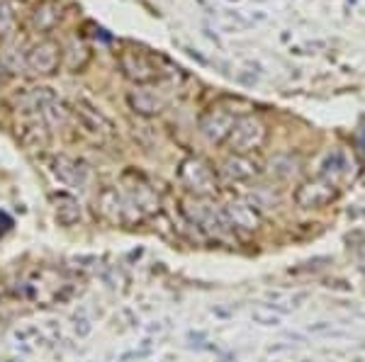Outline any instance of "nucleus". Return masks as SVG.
<instances>
[{
    "instance_id": "1",
    "label": "nucleus",
    "mask_w": 365,
    "mask_h": 362,
    "mask_svg": "<svg viewBox=\"0 0 365 362\" xmlns=\"http://www.w3.org/2000/svg\"><path fill=\"white\" fill-rule=\"evenodd\" d=\"M268 142V127L258 115H239L229 132L225 146L237 156H251Z\"/></svg>"
},
{
    "instance_id": "2",
    "label": "nucleus",
    "mask_w": 365,
    "mask_h": 362,
    "mask_svg": "<svg viewBox=\"0 0 365 362\" xmlns=\"http://www.w3.org/2000/svg\"><path fill=\"white\" fill-rule=\"evenodd\" d=\"M178 183L190 192L192 197H207L217 195L220 188V175L212 168V163H207L200 156H190L178 166Z\"/></svg>"
},
{
    "instance_id": "3",
    "label": "nucleus",
    "mask_w": 365,
    "mask_h": 362,
    "mask_svg": "<svg viewBox=\"0 0 365 362\" xmlns=\"http://www.w3.org/2000/svg\"><path fill=\"white\" fill-rule=\"evenodd\" d=\"M120 68L127 80L134 85H154L161 80V68H158V58H154L144 49H125L120 51Z\"/></svg>"
},
{
    "instance_id": "4",
    "label": "nucleus",
    "mask_w": 365,
    "mask_h": 362,
    "mask_svg": "<svg viewBox=\"0 0 365 362\" xmlns=\"http://www.w3.org/2000/svg\"><path fill=\"white\" fill-rule=\"evenodd\" d=\"M61 63V46L51 39H42L34 46H29L22 56V68L32 75H54Z\"/></svg>"
},
{
    "instance_id": "5",
    "label": "nucleus",
    "mask_w": 365,
    "mask_h": 362,
    "mask_svg": "<svg viewBox=\"0 0 365 362\" xmlns=\"http://www.w3.org/2000/svg\"><path fill=\"white\" fill-rule=\"evenodd\" d=\"M339 192H341L339 185H334L331 180H327L324 175H317V178L304 180L295 190V202H297V207H302V209H322L336 200Z\"/></svg>"
},
{
    "instance_id": "6",
    "label": "nucleus",
    "mask_w": 365,
    "mask_h": 362,
    "mask_svg": "<svg viewBox=\"0 0 365 362\" xmlns=\"http://www.w3.org/2000/svg\"><path fill=\"white\" fill-rule=\"evenodd\" d=\"M182 214L187 217L190 224H195L197 229L210 231V233H225L229 231L225 219H222V209H215L207 204L202 197H187L182 202Z\"/></svg>"
},
{
    "instance_id": "7",
    "label": "nucleus",
    "mask_w": 365,
    "mask_h": 362,
    "mask_svg": "<svg viewBox=\"0 0 365 362\" xmlns=\"http://www.w3.org/2000/svg\"><path fill=\"white\" fill-rule=\"evenodd\" d=\"M234 119H237V117L229 112L227 107H210L207 112H202V117H200V122H197L200 134H202L210 144H225L229 132H232V127H234Z\"/></svg>"
},
{
    "instance_id": "8",
    "label": "nucleus",
    "mask_w": 365,
    "mask_h": 362,
    "mask_svg": "<svg viewBox=\"0 0 365 362\" xmlns=\"http://www.w3.org/2000/svg\"><path fill=\"white\" fill-rule=\"evenodd\" d=\"M76 117L81 119V124L86 127L88 134H93V137L98 139V142H113V139L117 137V129L115 124L108 119L103 112H100L98 107H93L88 100H78L73 107Z\"/></svg>"
},
{
    "instance_id": "9",
    "label": "nucleus",
    "mask_w": 365,
    "mask_h": 362,
    "mask_svg": "<svg viewBox=\"0 0 365 362\" xmlns=\"http://www.w3.org/2000/svg\"><path fill=\"white\" fill-rule=\"evenodd\" d=\"M222 219L232 231H256L261 224V214L244 202H229L222 207Z\"/></svg>"
},
{
    "instance_id": "10",
    "label": "nucleus",
    "mask_w": 365,
    "mask_h": 362,
    "mask_svg": "<svg viewBox=\"0 0 365 362\" xmlns=\"http://www.w3.org/2000/svg\"><path fill=\"white\" fill-rule=\"evenodd\" d=\"M127 102H129V107H132L137 115L156 117V115H161L163 110H166V102H168V100L161 95V92L151 90V87L137 85V90H132V92L127 95Z\"/></svg>"
},
{
    "instance_id": "11",
    "label": "nucleus",
    "mask_w": 365,
    "mask_h": 362,
    "mask_svg": "<svg viewBox=\"0 0 365 362\" xmlns=\"http://www.w3.org/2000/svg\"><path fill=\"white\" fill-rule=\"evenodd\" d=\"M51 173H54L63 185H71V188H86V183H88L86 163L68 159V156H56V159L51 161Z\"/></svg>"
},
{
    "instance_id": "12",
    "label": "nucleus",
    "mask_w": 365,
    "mask_h": 362,
    "mask_svg": "<svg viewBox=\"0 0 365 362\" xmlns=\"http://www.w3.org/2000/svg\"><path fill=\"white\" fill-rule=\"evenodd\" d=\"M220 173L225 175L227 180H232V183H249V180H253L258 175V166L253 163L251 156L232 154L225 163H222Z\"/></svg>"
},
{
    "instance_id": "13",
    "label": "nucleus",
    "mask_w": 365,
    "mask_h": 362,
    "mask_svg": "<svg viewBox=\"0 0 365 362\" xmlns=\"http://www.w3.org/2000/svg\"><path fill=\"white\" fill-rule=\"evenodd\" d=\"M319 175H324V178L341 188L353 175V159H349V154H344V151H334V154H329Z\"/></svg>"
},
{
    "instance_id": "14",
    "label": "nucleus",
    "mask_w": 365,
    "mask_h": 362,
    "mask_svg": "<svg viewBox=\"0 0 365 362\" xmlns=\"http://www.w3.org/2000/svg\"><path fill=\"white\" fill-rule=\"evenodd\" d=\"M51 200H54V214H56L58 224L61 226L78 224L81 221V204L73 195H68V192H56Z\"/></svg>"
},
{
    "instance_id": "15",
    "label": "nucleus",
    "mask_w": 365,
    "mask_h": 362,
    "mask_svg": "<svg viewBox=\"0 0 365 362\" xmlns=\"http://www.w3.org/2000/svg\"><path fill=\"white\" fill-rule=\"evenodd\" d=\"M15 25V15L5 0H0V34H8Z\"/></svg>"
},
{
    "instance_id": "16",
    "label": "nucleus",
    "mask_w": 365,
    "mask_h": 362,
    "mask_svg": "<svg viewBox=\"0 0 365 362\" xmlns=\"http://www.w3.org/2000/svg\"><path fill=\"white\" fill-rule=\"evenodd\" d=\"M253 321H258L261 326H280L282 324V316H278V314H266L263 309H256V312L251 314Z\"/></svg>"
},
{
    "instance_id": "17",
    "label": "nucleus",
    "mask_w": 365,
    "mask_h": 362,
    "mask_svg": "<svg viewBox=\"0 0 365 362\" xmlns=\"http://www.w3.org/2000/svg\"><path fill=\"white\" fill-rule=\"evenodd\" d=\"M10 226H13V219H10L5 212H0V238H3L5 233L10 231Z\"/></svg>"
},
{
    "instance_id": "18",
    "label": "nucleus",
    "mask_w": 365,
    "mask_h": 362,
    "mask_svg": "<svg viewBox=\"0 0 365 362\" xmlns=\"http://www.w3.org/2000/svg\"><path fill=\"white\" fill-rule=\"evenodd\" d=\"M363 146H365V134H363Z\"/></svg>"
}]
</instances>
